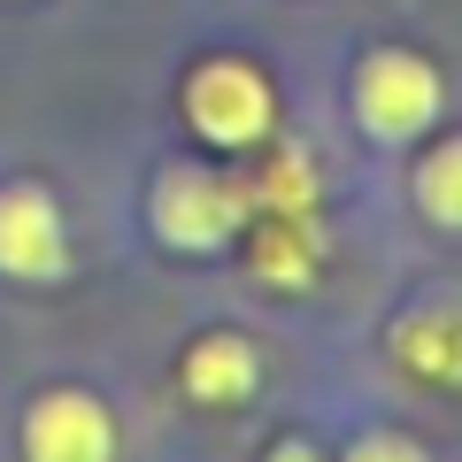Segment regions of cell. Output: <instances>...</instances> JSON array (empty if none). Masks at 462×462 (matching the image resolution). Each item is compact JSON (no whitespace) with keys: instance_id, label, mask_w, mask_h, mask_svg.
<instances>
[{"instance_id":"cell-1","label":"cell","mask_w":462,"mask_h":462,"mask_svg":"<svg viewBox=\"0 0 462 462\" xmlns=\"http://www.w3.org/2000/svg\"><path fill=\"white\" fill-rule=\"evenodd\" d=\"M147 224L178 254H216L254 224V193L239 178H224V170H208V162H170L147 193Z\"/></svg>"},{"instance_id":"cell-2","label":"cell","mask_w":462,"mask_h":462,"mask_svg":"<svg viewBox=\"0 0 462 462\" xmlns=\"http://www.w3.org/2000/svg\"><path fill=\"white\" fill-rule=\"evenodd\" d=\"M185 124H193V139H208V147L224 154H247L270 139V124H278V85L263 78V62H247V54H200L193 69H185Z\"/></svg>"},{"instance_id":"cell-3","label":"cell","mask_w":462,"mask_h":462,"mask_svg":"<svg viewBox=\"0 0 462 462\" xmlns=\"http://www.w3.org/2000/svg\"><path fill=\"white\" fill-rule=\"evenodd\" d=\"M346 93H355V124H363L378 147L424 139L431 124H439V108H447L439 69L416 47H370L363 62H355V85H346Z\"/></svg>"},{"instance_id":"cell-4","label":"cell","mask_w":462,"mask_h":462,"mask_svg":"<svg viewBox=\"0 0 462 462\" xmlns=\"http://www.w3.org/2000/svg\"><path fill=\"white\" fill-rule=\"evenodd\" d=\"M69 270V224H62V200L32 178H8L0 185V278H23V285H47Z\"/></svg>"},{"instance_id":"cell-5","label":"cell","mask_w":462,"mask_h":462,"mask_svg":"<svg viewBox=\"0 0 462 462\" xmlns=\"http://www.w3.org/2000/svg\"><path fill=\"white\" fill-rule=\"evenodd\" d=\"M23 462H116V416L78 385H54L23 416Z\"/></svg>"},{"instance_id":"cell-6","label":"cell","mask_w":462,"mask_h":462,"mask_svg":"<svg viewBox=\"0 0 462 462\" xmlns=\"http://www.w3.org/2000/svg\"><path fill=\"white\" fill-rule=\"evenodd\" d=\"M393 363L416 385L462 393V300H424V309L401 316L393 324Z\"/></svg>"},{"instance_id":"cell-7","label":"cell","mask_w":462,"mask_h":462,"mask_svg":"<svg viewBox=\"0 0 462 462\" xmlns=\"http://www.w3.org/2000/svg\"><path fill=\"white\" fill-rule=\"evenodd\" d=\"M178 378H185V393H193L200 409H239V401L263 385V363H254V346L239 339V331H200V339L185 346Z\"/></svg>"},{"instance_id":"cell-8","label":"cell","mask_w":462,"mask_h":462,"mask_svg":"<svg viewBox=\"0 0 462 462\" xmlns=\"http://www.w3.org/2000/svg\"><path fill=\"white\" fill-rule=\"evenodd\" d=\"M247 263L263 285H309L316 278V216H254Z\"/></svg>"},{"instance_id":"cell-9","label":"cell","mask_w":462,"mask_h":462,"mask_svg":"<svg viewBox=\"0 0 462 462\" xmlns=\"http://www.w3.org/2000/svg\"><path fill=\"white\" fill-rule=\"evenodd\" d=\"M416 208L439 231H462V132L431 139V147L416 154Z\"/></svg>"},{"instance_id":"cell-10","label":"cell","mask_w":462,"mask_h":462,"mask_svg":"<svg viewBox=\"0 0 462 462\" xmlns=\"http://www.w3.org/2000/svg\"><path fill=\"white\" fill-rule=\"evenodd\" d=\"M247 193H254V208H270V216H316V170H309V154H278L270 178L247 185Z\"/></svg>"},{"instance_id":"cell-11","label":"cell","mask_w":462,"mask_h":462,"mask_svg":"<svg viewBox=\"0 0 462 462\" xmlns=\"http://www.w3.org/2000/svg\"><path fill=\"white\" fill-rule=\"evenodd\" d=\"M346 462H424V447L401 439V431H363V439L346 447Z\"/></svg>"},{"instance_id":"cell-12","label":"cell","mask_w":462,"mask_h":462,"mask_svg":"<svg viewBox=\"0 0 462 462\" xmlns=\"http://www.w3.org/2000/svg\"><path fill=\"white\" fill-rule=\"evenodd\" d=\"M270 462H316V447L309 439H278V447H270Z\"/></svg>"}]
</instances>
